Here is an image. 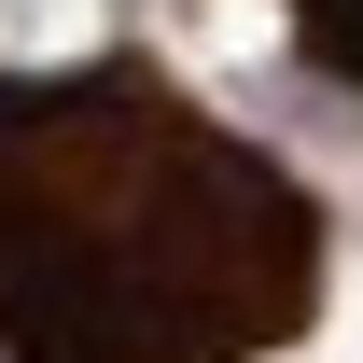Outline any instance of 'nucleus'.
Here are the masks:
<instances>
[{
    "label": "nucleus",
    "mask_w": 363,
    "mask_h": 363,
    "mask_svg": "<svg viewBox=\"0 0 363 363\" xmlns=\"http://www.w3.org/2000/svg\"><path fill=\"white\" fill-rule=\"evenodd\" d=\"M279 28L321 84H363V0H279Z\"/></svg>",
    "instance_id": "obj_2"
},
{
    "label": "nucleus",
    "mask_w": 363,
    "mask_h": 363,
    "mask_svg": "<svg viewBox=\"0 0 363 363\" xmlns=\"http://www.w3.org/2000/svg\"><path fill=\"white\" fill-rule=\"evenodd\" d=\"M321 279V196L182 70H0V363H266Z\"/></svg>",
    "instance_id": "obj_1"
}]
</instances>
